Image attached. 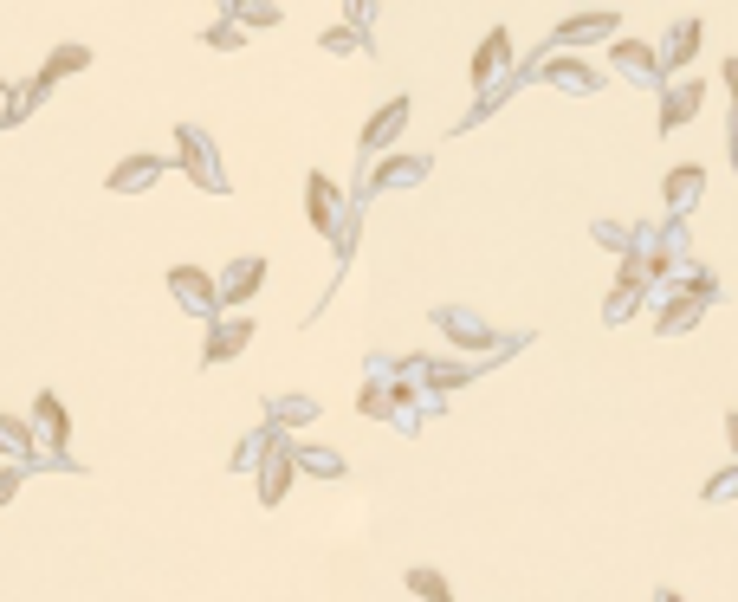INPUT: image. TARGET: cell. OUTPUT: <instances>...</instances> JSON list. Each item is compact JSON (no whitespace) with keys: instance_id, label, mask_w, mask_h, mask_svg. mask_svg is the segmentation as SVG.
Returning a JSON list of instances; mask_svg holds the SVG:
<instances>
[{"instance_id":"obj_1","label":"cell","mask_w":738,"mask_h":602,"mask_svg":"<svg viewBox=\"0 0 738 602\" xmlns=\"http://www.w3.org/2000/svg\"><path fill=\"white\" fill-rule=\"evenodd\" d=\"M311 221H331V188L311 182Z\"/></svg>"}]
</instances>
